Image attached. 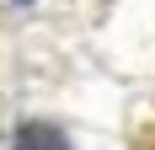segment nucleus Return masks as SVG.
<instances>
[{"mask_svg":"<svg viewBox=\"0 0 155 150\" xmlns=\"http://www.w3.org/2000/svg\"><path fill=\"white\" fill-rule=\"evenodd\" d=\"M16 150H70V139L54 129V123H27L16 134Z\"/></svg>","mask_w":155,"mask_h":150,"instance_id":"obj_1","label":"nucleus"},{"mask_svg":"<svg viewBox=\"0 0 155 150\" xmlns=\"http://www.w3.org/2000/svg\"><path fill=\"white\" fill-rule=\"evenodd\" d=\"M139 150H155V129H144V134H139Z\"/></svg>","mask_w":155,"mask_h":150,"instance_id":"obj_2","label":"nucleus"}]
</instances>
